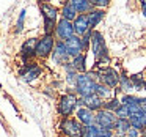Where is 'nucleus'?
<instances>
[{"mask_svg": "<svg viewBox=\"0 0 146 137\" xmlns=\"http://www.w3.org/2000/svg\"><path fill=\"white\" fill-rule=\"evenodd\" d=\"M94 74H79L76 77V90L82 98H86V96H91L96 93V80H94Z\"/></svg>", "mask_w": 146, "mask_h": 137, "instance_id": "f257e3e1", "label": "nucleus"}, {"mask_svg": "<svg viewBox=\"0 0 146 137\" xmlns=\"http://www.w3.org/2000/svg\"><path fill=\"white\" fill-rule=\"evenodd\" d=\"M91 44H93V52H94V57H96V63L102 65L105 61H108V54H107V47H105V43H104V36L101 35L99 32H93L91 33Z\"/></svg>", "mask_w": 146, "mask_h": 137, "instance_id": "f03ea898", "label": "nucleus"}, {"mask_svg": "<svg viewBox=\"0 0 146 137\" xmlns=\"http://www.w3.org/2000/svg\"><path fill=\"white\" fill-rule=\"evenodd\" d=\"M39 8H41L42 13V19H44V30L46 35L52 32L57 25V16H58V10L55 7H52L50 3H39Z\"/></svg>", "mask_w": 146, "mask_h": 137, "instance_id": "7ed1b4c3", "label": "nucleus"}, {"mask_svg": "<svg viewBox=\"0 0 146 137\" xmlns=\"http://www.w3.org/2000/svg\"><path fill=\"white\" fill-rule=\"evenodd\" d=\"M77 102H79V99H77L76 95H72V93L63 95L58 101V114L68 118L74 112V109L77 107Z\"/></svg>", "mask_w": 146, "mask_h": 137, "instance_id": "20e7f679", "label": "nucleus"}, {"mask_svg": "<svg viewBox=\"0 0 146 137\" xmlns=\"http://www.w3.org/2000/svg\"><path fill=\"white\" fill-rule=\"evenodd\" d=\"M54 46H55V39H54V36H52V33H49V35L44 33V35L38 39L36 55L41 57V58L49 57V54H52V51H54Z\"/></svg>", "mask_w": 146, "mask_h": 137, "instance_id": "39448f33", "label": "nucleus"}, {"mask_svg": "<svg viewBox=\"0 0 146 137\" xmlns=\"http://www.w3.org/2000/svg\"><path fill=\"white\" fill-rule=\"evenodd\" d=\"M116 120H118L116 115L113 112H108V110H99L94 115V121L98 123V128H102V129H107V131L113 129Z\"/></svg>", "mask_w": 146, "mask_h": 137, "instance_id": "423d86ee", "label": "nucleus"}, {"mask_svg": "<svg viewBox=\"0 0 146 137\" xmlns=\"http://www.w3.org/2000/svg\"><path fill=\"white\" fill-rule=\"evenodd\" d=\"M60 129L66 137H80L82 134V124L74 118H64L60 123Z\"/></svg>", "mask_w": 146, "mask_h": 137, "instance_id": "0eeeda50", "label": "nucleus"}, {"mask_svg": "<svg viewBox=\"0 0 146 137\" xmlns=\"http://www.w3.org/2000/svg\"><path fill=\"white\" fill-rule=\"evenodd\" d=\"M55 35L60 38V41H68L69 38L74 36V27L69 21L66 19H60L57 21V25H55Z\"/></svg>", "mask_w": 146, "mask_h": 137, "instance_id": "6e6552de", "label": "nucleus"}, {"mask_svg": "<svg viewBox=\"0 0 146 137\" xmlns=\"http://www.w3.org/2000/svg\"><path fill=\"white\" fill-rule=\"evenodd\" d=\"M99 76H101L102 85L108 87V88H115V87L119 84V76L113 68H104V70L99 71Z\"/></svg>", "mask_w": 146, "mask_h": 137, "instance_id": "1a4fd4ad", "label": "nucleus"}, {"mask_svg": "<svg viewBox=\"0 0 146 137\" xmlns=\"http://www.w3.org/2000/svg\"><path fill=\"white\" fill-rule=\"evenodd\" d=\"M52 58H54L57 63H61V65H68V60H69V55L66 52V47H64V43L63 41H58L55 43L54 46V51H52Z\"/></svg>", "mask_w": 146, "mask_h": 137, "instance_id": "9d476101", "label": "nucleus"}, {"mask_svg": "<svg viewBox=\"0 0 146 137\" xmlns=\"http://www.w3.org/2000/svg\"><path fill=\"white\" fill-rule=\"evenodd\" d=\"M64 47H66V52L69 57H77L80 55V52L83 51V46H82V39L79 36H72L69 38L68 41H64Z\"/></svg>", "mask_w": 146, "mask_h": 137, "instance_id": "9b49d317", "label": "nucleus"}, {"mask_svg": "<svg viewBox=\"0 0 146 137\" xmlns=\"http://www.w3.org/2000/svg\"><path fill=\"white\" fill-rule=\"evenodd\" d=\"M77 104H82V106H86V109L88 110H101V107H102V99L99 98L98 95H91V96H86V98H82V99H79V102Z\"/></svg>", "mask_w": 146, "mask_h": 137, "instance_id": "f8f14e48", "label": "nucleus"}, {"mask_svg": "<svg viewBox=\"0 0 146 137\" xmlns=\"http://www.w3.org/2000/svg\"><path fill=\"white\" fill-rule=\"evenodd\" d=\"M36 46H38V39L36 38H29L22 44V57L24 60H29L32 57H36Z\"/></svg>", "mask_w": 146, "mask_h": 137, "instance_id": "ddd939ff", "label": "nucleus"}, {"mask_svg": "<svg viewBox=\"0 0 146 137\" xmlns=\"http://www.w3.org/2000/svg\"><path fill=\"white\" fill-rule=\"evenodd\" d=\"M72 27H74V33H77V35H85V33L90 30L86 14H79V16L74 19Z\"/></svg>", "mask_w": 146, "mask_h": 137, "instance_id": "4468645a", "label": "nucleus"}, {"mask_svg": "<svg viewBox=\"0 0 146 137\" xmlns=\"http://www.w3.org/2000/svg\"><path fill=\"white\" fill-rule=\"evenodd\" d=\"M77 118L79 121L83 124V126H91L93 121H94V115H93L91 110H88L86 107H82L77 110Z\"/></svg>", "mask_w": 146, "mask_h": 137, "instance_id": "2eb2a0df", "label": "nucleus"}, {"mask_svg": "<svg viewBox=\"0 0 146 137\" xmlns=\"http://www.w3.org/2000/svg\"><path fill=\"white\" fill-rule=\"evenodd\" d=\"M102 17H104V11H102V10H91V11H90V13L86 14V19H88V27H90V30L94 29V27L102 21Z\"/></svg>", "mask_w": 146, "mask_h": 137, "instance_id": "dca6fc26", "label": "nucleus"}, {"mask_svg": "<svg viewBox=\"0 0 146 137\" xmlns=\"http://www.w3.org/2000/svg\"><path fill=\"white\" fill-rule=\"evenodd\" d=\"M41 74V68L39 66H27L22 70V73H21V76H22L24 80H27V82H32L33 79H36V77Z\"/></svg>", "mask_w": 146, "mask_h": 137, "instance_id": "f3484780", "label": "nucleus"}, {"mask_svg": "<svg viewBox=\"0 0 146 137\" xmlns=\"http://www.w3.org/2000/svg\"><path fill=\"white\" fill-rule=\"evenodd\" d=\"M77 17V11L76 8L72 7V3L71 2H66V3L63 5V8H61V19H66V21H74Z\"/></svg>", "mask_w": 146, "mask_h": 137, "instance_id": "a211bd4d", "label": "nucleus"}, {"mask_svg": "<svg viewBox=\"0 0 146 137\" xmlns=\"http://www.w3.org/2000/svg\"><path fill=\"white\" fill-rule=\"evenodd\" d=\"M71 3L76 8L77 13H90L93 10L91 2H88V0H71Z\"/></svg>", "mask_w": 146, "mask_h": 137, "instance_id": "6ab92c4d", "label": "nucleus"}, {"mask_svg": "<svg viewBox=\"0 0 146 137\" xmlns=\"http://www.w3.org/2000/svg\"><path fill=\"white\" fill-rule=\"evenodd\" d=\"M72 68H74V71H79V73H85V70H86V66H85V55L83 54H80V55H77V57H74L72 58Z\"/></svg>", "mask_w": 146, "mask_h": 137, "instance_id": "aec40b11", "label": "nucleus"}, {"mask_svg": "<svg viewBox=\"0 0 146 137\" xmlns=\"http://www.w3.org/2000/svg\"><path fill=\"white\" fill-rule=\"evenodd\" d=\"M115 115H116V118H119V120H129L130 114H129V109H127V106L121 104L119 107L115 110Z\"/></svg>", "mask_w": 146, "mask_h": 137, "instance_id": "412c9836", "label": "nucleus"}, {"mask_svg": "<svg viewBox=\"0 0 146 137\" xmlns=\"http://www.w3.org/2000/svg\"><path fill=\"white\" fill-rule=\"evenodd\" d=\"M119 82H121V88H123V92H130V90H133V85H132V80H130V77H127L126 74H123V76L119 77Z\"/></svg>", "mask_w": 146, "mask_h": 137, "instance_id": "4be33fe9", "label": "nucleus"}, {"mask_svg": "<svg viewBox=\"0 0 146 137\" xmlns=\"http://www.w3.org/2000/svg\"><path fill=\"white\" fill-rule=\"evenodd\" d=\"M115 128H118V131L123 134V132H127L130 129V123H129V120H119L118 118L116 123H115Z\"/></svg>", "mask_w": 146, "mask_h": 137, "instance_id": "5701e85b", "label": "nucleus"}, {"mask_svg": "<svg viewBox=\"0 0 146 137\" xmlns=\"http://www.w3.org/2000/svg\"><path fill=\"white\" fill-rule=\"evenodd\" d=\"M104 110H108V112H113V110H116L118 107H119V101H118L116 98H113V99H110V101H107V102H104Z\"/></svg>", "mask_w": 146, "mask_h": 137, "instance_id": "b1692460", "label": "nucleus"}, {"mask_svg": "<svg viewBox=\"0 0 146 137\" xmlns=\"http://www.w3.org/2000/svg\"><path fill=\"white\" fill-rule=\"evenodd\" d=\"M94 95H98L99 98H102V96L105 98V96L110 95V90H108V87L102 85V84H101V85L98 84V85H96V93H94Z\"/></svg>", "mask_w": 146, "mask_h": 137, "instance_id": "393cba45", "label": "nucleus"}, {"mask_svg": "<svg viewBox=\"0 0 146 137\" xmlns=\"http://www.w3.org/2000/svg\"><path fill=\"white\" fill-rule=\"evenodd\" d=\"M130 80H132L133 88H137V90H141V88H143V84H145V80L141 79V76H132V77H130Z\"/></svg>", "mask_w": 146, "mask_h": 137, "instance_id": "a878e982", "label": "nucleus"}, {"mask_svg": "<svg viewBox=\"0 0 146 137\" xmlns=\"http://www.w3.org/2000/svg\"><path fill=\"white\" fill-rule=\"evenodd\" d=\"M123 102L124 106H130V104H138V98L137 96H132V95H124L123 98Z\"/></svg>", "mask_w": 146, "mask_h": 137, "instance_id": "bb28decb", "label": "nucleus"}, {"mask_svg": "<svg viewBox=\"0 0 146 137\" xmlns=\"http://www.w3.org/2000/svg\"><path fill=\"white\" fill-rule=\"evenodd\" d=\"M24 21H25V10H22V13H21V16H19V21H17V25H16V32H21V30H22Z\"/></svg>", "mask_w": 146, "mask_h": 137, "instance_id": "cd10ccee", "label": "nucleus"}, {"mask_svg": "<svg viewBox=\"0 0 146 137\" xmlns=\"http://www.w3.org/2000/svg\"><path fill=\"white\" fill-rule=\"evenodd\" d=\"M91 5H93V7H107L108 0H93Z\"/></svg>", "mask_w": 146, "mask_h": 137, "instance_id": "c85d7f7f", "label": "nucleus"}, {"mask_svg": "<svg viewBox=\"0 0 146 137\" xmlns=\"http://www.w3.org/2000/svg\"><path fill=\"white\" fill-rule=\"evenodd\" d=\"M138 104H140V107L146 112V98H138Z\"/></svg>", "mask_w": 146, "mask_h": 137, "instance_id": "c756f323", "label": "nucleus"}, {"mask_svg": "<svg viewBox=\"0 0 146 137\" xmlns=\"http://www.w3.org/2000/svg\"><path fill=\"white\" fill-rule=\"evenodd\" d=\"M127 134H129V137H138V131L133 129V128H130V129L127 131Z\"/></svg>", "mask_w": 146, "mask_h": 137, "instance_id": "7c9ffc66", "label": "nucleus"}, {"mask_svg": "<svg viewBox=\"0 0 146 137\" xmlns=\"http://www.w3.org/2000/svg\"><path fill=\"white\" fill-rule=\"evenodd\" d=\"M141 124H143V129H146V112H143L141 114Z\"/></svg>", "mask_w": 146, "mask_h": 137, "instance_id": "2f4dec72", "label": "nucleus"}, {"mask_svg": "<svg viewBox=\"0 0 146 137\" xmlns=\"http://www.w3.org/2000/svg\"><path fill=\"white\" fill-rule=\"evenodd\" d=\"M143 90H146V80H145V84H143Z\"/></svg>", "mask_w": 146, "mask_h": 137, "instance_id": "473e14b6", "label": "nucleus"}]
</instances>
